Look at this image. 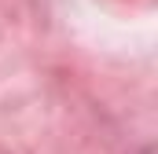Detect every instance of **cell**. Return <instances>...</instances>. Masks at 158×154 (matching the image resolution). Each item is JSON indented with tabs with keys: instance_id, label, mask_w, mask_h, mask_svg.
<instances>
[]
</instances>
